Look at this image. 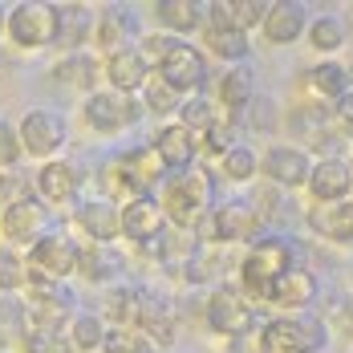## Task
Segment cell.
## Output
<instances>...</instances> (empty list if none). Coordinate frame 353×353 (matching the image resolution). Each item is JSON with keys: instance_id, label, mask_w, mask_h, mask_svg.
<instances>
[{"instance_id": "5bb4252c", "label": "cell", "mask_w": 353, "mask_h": 353, "mask_svg": "<svg viewBox=\"0 0 353 353\" xmlns=\"http://www.w3.org/2000/svg\"><path fill=\"white\" fill-rule=\"evenodd\" d=\"M154 154L163 159V167L167 171H187L191 167V159H195V134L183 126V122H171V126H163L159 134H154Z\"/></svg>"}, {"instance_id": "3957f363", "label": "cell", "mask_w": 353, "mask_h": 353, "mask_svg": "<svg viewBox=\"0 0 353 353\" xmlns=\"http://www.w3.org/2000/svg\"><path fill=\"white\" fill-rule=\"evenodd\" d=\"M292 244L284 240H260L244 256V288L256 301H268L272 296V284L281 281L284 272H292Z\"/></svg>"}, {"instance_id": "ba28073f", "label": "cell", "mask_w": 353, "mask_h": 353, "mask_svg": "<svg viewBox=\"0 0 353 353\" xmlns=\"http://www.w3.org/2000/svg\"><path fill=\"white\" fill-rule=\"evenodd\" d=\"M159 77H163L171 90H199V85L208 81V61H203V53H199L195 45L175 41L171 53L159 61Z\"/></svg>"}, {"instance_id": "603a6c76", "label": "cell", "mask_w": 353, "mask_h": 353, "mask_svg": "<svg viewBox=\"0 0 353 353\" xmlns=\"http://www.w3.org/2000/svg\"><path fill=\"white\" fill-rule=\"evenodd\" d=\"M90 29H94V12L85 4H57V37H53V45L77 49L81 41H90Z\"/></svg>"}, {"instance_id": "8d00e7d4", "label": "cell", "mask_w": 353, "mask_h": 353, "mask_svg": "<svg viewBox=\"0 0 353 353\" xmlns=\"http://www.w3.org/2000/svg\"><path fill=\"white\" fill-rule=\"evenodd\" d=\"M25 329H29V321H25V305L21 301H0V345H8L17 333L25 337Z\"/></svg>"}, {"instance_id": "f1b7e54d", "label": "cell", "mask_w": 353, "mask_h": 353, "mask_svg": "<svg viewBox=\"0 0 353 353\" xmlns=\"http://www.w3.org/2000/svg\"><path fill=\"white\" fill-rule=\"evenodd\" d=\"M53 73H57V81H61V85L90 90V85H94V77H98V61H94V57H81V53H70V57H65Z\"/></svg>"}, {"instance_id": "ee69618b", "label": "cell", "mask_w": 353, "mask_h": 353, "mask_svg": "<svg viewBox=\"0 0 353 353\" xmlns=\"http://www.w3.org/2000/svg\"><path fill=\"white\" fill-rule=\"evenodd\" d=\"M236 130L228 126V122H215L212 130H208V150H219V154H228V150H236Z\"/></svg>"}, {"instance_id": "d4e9b609", "label": "cell", "mask_w": 353, "mask_h": 353, "mask_svg": "<svg viewBox=\"0 0 353 353\" xmlns=\"http://www.w3.org/2000/svg\"><path fill=\"white\" fill-rule=\"evenodd\" d=\"M305 29V4H272L268 8V17H264V33L272 45H288V41H296Z\"/></svg>"}, {"instance_id": "ac0fdd59", "label": "cell", "mask_w": 353, "mask_h": 353, "mask_svg": "<svg viewBox=\"0 0 353 353\" xmlns=\"http://www.w3.org/2000/svg\"><path fill=\"white\" fill-rule=\"evenodd\" d=\"M268 8L272 4H264V0H223V4H212V25L248 33L252 25H260L268 17Z\"/></svg>"}, {"instance_id": "ffe728a7", "label": "cell", "mask_w": 353, "mask_h": 353, "mask_svg": "<svg viewBox=\"0 0 353 353\" xmlns=\"http://www.w3.org/2000/svg\"><path fill=\"white\" fill-rule=\"evenodd\" d=\"M309 223L317 236H329L337 244H353V203H317L309 212Z\"/></svg>"}, {"instance_id": "2e32d148", "label": "cell", "mask_w": 353, "mask_h": 353, "mask_svg": "<svg viewBox=\"0 0 353 353\" xmlns=\"http://www.w3.org/2000/svg\"><path fill=\"white\" fill-rule=\"evenodd\" d=\"M350 187H353V171H350V163H341V159H325L309 175V191L321 203H337L341 195H350Z\"/></svg>"}, {"instance_id": "cb8c5ba5", "label": "cell", "mask_w": 353, "mask_h": 353, "mask_svg": "<svg viewBox=\"0 0 353 353\" xmlns=\"http://www.w3.org/2000/svg\"><path fill=\"white\" fill-rule=\"evenodd\" d=\"M77 183H81V171L70 167V163H45L41 171H37V191L45 195V199H53V203H65L77 195Z\"/></svg>"}, {"instance_id": "836d02e7", "label": "cell", "mask_w": 353, "mask_h": 353, "mask_svg": "<svg viewBox=\"0 0 353 353\" xmlns=\"http://www.w3.org/2000/svg\"><path fill=\"white\" fill-rule=\"evenodd\" d=\"M313 85H317L321 94H329V98H345V90H350V70L345 65H337V61H325L313 70Z\"/></svg>"}, {"instance_id": "4316f807", "label": "cell", "mask_w": 353, "mask_h": 353, "mask_svg": "<svg viewBox=\"0 0 353 353\" xmlns=\"http://www.w3.org/2000/svg\"><path fill=\"white\" fill-rule=\"evenodd\" d=\"M77 268L90 276V281H110L118 268H122V256L114 252L110 244H90V248H81V260H77Z\"/></svg>"}, {"instance_id": "e0dca14e", "label": "cell", "mask_w": 353, "mask_h": 353, "mask_svg": "<svg viewBox=\"0 0 353 353\" xmlns=\"http://www.w3.org/2000/svg\"><path fill=\"white\" fill-rule=\"evenodd\" d=\"M146 73H150V61L142 57V49H122L106 61V77L118 94H134L139 85H146Z\"/></svg>"}, {"instance_id": "9c48e42d", "label": "cell", "mask_w": 353, "mask_h": 353, "mask_svg": "<svg viewBox=\"0 0 353 353\" xmlns=\"http://www.w3.org/2000/svg\"><path fill=\"white\" fill-rule=\"evenodd\" d=\"M70 309H73V292L65 284H37L29 305H25V321H29V329H61Z\"/></svg>"}, {"instance_id": "7c38bea8", "label": "cell", "mask_w": 353, "mask_h": 353, "mask_svg": "<svg viewBox=\"0 0 353 353\" xmlns=\"http://www.w3.org/2000/svg\"><path fill=\"white\" fill-rule=\"evenodd\" d=\"M208 321H212L215 333L240 337V333H248V329H252L256 313H252V305H248V301H240V292L219 288V292H212V301H208Z\"/></svg>"}, {"instance_id": "e575fe53", "label": "cell", "mask_w": 353, "mask_h": 353, "mask_svg": "<svg viewBox=\"0 0 353 353\" xmlns=\"http://www.w3.org/2000/svg\"><path fill=\"white\" fill-rule=\"evenodd\" d=\"M25 353H73V337H65L61 329H29Z\"/></svg>"}, {"instance_id": "52a82bcc", "label": "cell", "mask_w": 353, "mask_h": 353, "mask_svg": "<svg viewBox=\"0 0 353 353\" xmlns=\"http://www.w3.org/2000/svg\"><path fill=\"white\" fill-rule=\"evenodd\" d=\"M203 240H256L260 244V212L252 203H223L199 223Z\"/></svg>"}, {"instance_id": "7dc6e473", "label": "cell", "mask_w": 353, "mask_h": 353, "mask_svg": "<svg viewBox=\"0 0 353 353\" xmlns=\"http://www.w3.org/2000/svg\"><path fill=\"white\" fill-rule=\"evenodd\" d=\"M8 29V12H4V4H0V33Z\"/></svg>"}, {"instance_id": "4fadbf2b", "label": "cell", "mask_w": 353, "mask_h": 353, "mask_svg": "<svg viewBox=\"0 0 353 353\" xmlns=\"http://www.w3.org/2000/svg\"><path fill=\"white\" fill-rule=\"evenodd\" d=\"M264 175L272 179V183H284V187H301V183H309V175H313V163L296 146H272L264 154Z\"/></svg>"}, {"instance_id": "d6a6232c", "label": "cell", "mask_w": 353, "mask_h": 353, "mask_svg": "<svg viewBox=\"0 0 353 353\" xmlns=\"http://www.w3.org/2000/svg\"><path fill=\"white\" fill-rule=\"evenodd\" d=\"M219 98H223V106L240 110L252 102V70H232L223 73V81H219Z\"/></svg>"}, {"instance_id": "44dd1931", "label": "cell", "mask_w": 353, "mask_h": 353, "mask_svg": "<svg viewBox=\"0 0 353 353\" xmlns=\"http://www.w3.org/2000/svg\"><path fill=\"white\" fill-rule=\"evenodd\" d=\"M134 325H139L142 333H154L159 345H171V341H175V317H171L167 301H159V296H150V292H139Z\"/></svg>"}, {"instance_id": "1f68e13d", "label": "cell", "mask_w": 353, "mask_h": 353, "mask_svg": "<svg viewBox=\"0 0 353 353\" xmlns=\"http://www.w3.org/2000/svg\"><path fill=\"white\" fill-rule=\"evenodd\" d=\"M208 45H212L219 57H228V61L248 57V33H240V29H219V25H212L208 29Z\"/></svg>"}, {"instance_id": "6da1fadb", "label": "cell", "mask_w": 353, "mask_h": 353, "mask_svg": "<svg viewBox=\"0 0 353 353\" xmlns=\"http://www.w3.org/2000/svg\"><path fill=\"white\" fill-rule=\"evenodd\" d=\"M215 203V179L212 171H183L167 183V195H163V212L175 228H199Z\"/></svg>"}, {"instance_id": "4dcf8cb0", "label": "cell", "mask_w": 353, "mask_h": 353, "mask_svg": "<svg viewBox=\"0 0 353 353\" xmlns=\"http://www.w3.org/2000/svg\"><path fill=\"white\" fill-rule=\"evenodd\" d=\"M106 353H154V341L142 333V329H126V325H118V329H110L106 333Z\"/></svg>"}, {"instance_id": "bcb514c9", "label": "cell", "mask_w": 353, "mask_h": 353, "mask_svg": "<svg viewBox=\"0 0 353 353\" xmlns=\"http://www.w3.org/2000/svg\"><path fill=\"white\" fill-rule=\"evenodd\" d=\"M337 321H341V329H345V333H353V301L337 309Z\"/></svg>"}, {"instance_id": "8992f818", "label": "cell", "mask_w": 353, "mask_h": 353, "mask_svg": "<svg viewBox=\"0 0 353 353\" xmlns=\"http://www.w3.org/2000/svg\"><path fill=\"white\" fill-rule=\"evenodd\" d=\"M142 110H146L142 102L118 94V90H94V94L85 98V122H90L94 130H102V134H114V130H122V126H134L142 118Z\"/></svg>"}, {"instance_id": "d6986e66", "label": "cell", "mask_w": 353, "mask_h": 353, "mask_svg": "<svg viewBox=\"0 0 353 353\" xmlns=\"http://www.w3.org/2000/svg\"><path fill=\"white\" fill-rule=\"evenodd\" d=\"M77 223L98 240V244H110L114 236H122V212L110 203V199H94V203H81L77 212Z\"/></svg>"}, {"instance_id": "7a4b0ae2", "label": "cell", "mask_w": 353, "mask_h": 353, "mask_svg": "<svg viewBox=\"0 0 353 353\" xmlns=\"http://www.w3.org/2000/svg\"><path fill=\"white\" fill-rule=\"evenodd\" d=\"M77 260H81V248L73 244L70 236H41L29 248V260H25V272L29 284H65V276L77 272Z\"/></svg>"}, {"instance_id": "7402d4cb", "label": "cell", "mask_w": 353, "mask_h": 353, "mask_svg": "<svg viewBox=\"0 0 353 353\" xmlns=\"http://www.w3.org/2000/svg\"><path fill=\"white\" fill-rule=\"evenodd\" d=\"M317 296V276L309 272V268H292V272H284L281 281L272 284V305H284V309H301V305H309Z\"/></svg>"}, {"instance_id": "d590c367", "label": "cell", "mask_w": 353, "mask_h": 353, "mask_svg": "<svg viewBox=\"0 0 353 353\" xmlns=\"http://www.w3.org/2000/svg\"><path fill=\"white\" fill-rule=\"evenodd\" d=\"M309 41H313V49L333 53V49L345 41V29H341V21H337V17H317V21L309 25Z\"/></svg>"}, {"instance_id": "60d3db41", "label": "cell", "mask_w": 353, "mask_h": 353, "mask_svg": "<svg viewBox=\"0 0 353 353\" xmlns=\"http://www.w3.org/2000/svg\"><path fill=\"white\" fill-rule=\"evenodd\" d=\"M256 167H260V163H256V154H252L248 146H236V150H228V154H223V175L236 179V183L252 179V175H256Z\"/></svg>"}, {"instance_id": "7bdbcfd3", "label": "cell", "mask_w": 353, "mask_h": 353, "mask_svg": "<svg viewBox=\"0 0 353 353\" xmlns=\"http://www.w3.org/2000/svg\"><path fill=\"white\" fill-rule=\"evenodd\" d=\"M21 150H25L21 130H12L8 122H0V171H4V167H12V163L21 159Z\"/></svg>"}, {"instance_id": "9a60e30c", "label": "cell", "mask_w": 353, "mask_h": 353, "mask_svg": "<svg viewBox=\"0 0 353 353\" xmlns=\"http://www.w3.org/2000/svg\"><path fill=\"white\" fill-rule=\"evenodd\" d=\"M0 228H4V236L12 240V244H37L41 240V228H45V208L33 199H25V203H12V208H4L0 215Z\"/></svg>"}, {"instance_id": "f546056e", "label": "cell", "mask_w": 353, "mask_h": 353, "mask_svg": "<svg viewBox=\"0 0 353 353\" xmlns=\"http://www.w3.org/2000/svg\"><path fill=\"white\" fill-rule=\"evenodd\" d=\"M106 325H102V317H94V313H81V317H73V350H98V345H106Z\"/></svg>"}, {"instance_id": "f35d334b", "label": "cell", "mask_w": 353, "mask_h": 353, "mask_svg": "<svg viewBox=\"0 0 353 353\" xmlns=\"http://www.w3.org/2000/svg\"><path fill=\"white\" fill-rule=\"evenodd\" d=\"M25 281H29V272H25V260H21L17 252L0 248V292H12V288H21Z\"/></svg>"}, {"instance_id": "484cf974", "label": "cell", "mask_w": 353, "mask_h": 353, "mask_svg": "<svg viewBox=\"0 0 353 353\" xmlns=\"http://www.w3.org/2000/svg\"><path fill=\"white\" fill-rule=\"evenodd\" d=\"M130 33H134V17H130L126 8H106V12H102V21H98V45L110 49V57L122 53V49H130V45H126Z\"/></svg>"}, {"instance_id": "b9f144b4", "label": "cell", "mask_w": 353, "mask_h": 353, "mask_svg": "<svg viewBox=\"0 0 353 353\" xmlns=\"http://www.w3.org/2000/svg\"><path fill=\"white\" fill-rule=\"evenodd\" d=\"M25 199H33L29 195V179L21 175V171H4L0 175V203H25Z\"/></svg>"}, {"instance_id": "83f0119b", "label": "cell", "mask_w": 353, "mask_h": 353, "mask_svg": "<svg viewBox=\"0 0 353 353\" xmlns=\"http://www.w3.org/2000/svg\"><path fill=\"white\" fill-rule=\"evenodd\" d=\"M154 12L167 29H179V33H191L199 25V4L195 0H159Z\"/></svg>"}, {"instance_id": "f6af8a7d", "label": "cell", "mask_w": 353, "mask_h": 353, "mask_svg": "<svg viewBox=\"0 0 353 353\" xmlns=\"http://www.w3.org/2000/svg\"><path fill=\"white\" fill-rule=\"evenodd\" d=\"M337 118H341V126H345V134L353 139V94H345V98L337 102Z\"/></svg>"}, {"instance_id": "277c9868", "label": "cell", "mask_w": 353, "mask_h": 353, "mask_svg": "<svg viewBox=\"0 0 353 353\" xmlns=\"http://www.w3.org/2000/svg\"><path fill=\"white\" fill-rule=\"evenodd\" d=\"M264 353H317L325 350V325L313 317H281L268 321L260 333Z\"/></svg>"}, {"instance_id": "8fae6325", "label": "cell", "mask_w": 353, "mask_h": 353, "mask_svg": "<svg viewBox=\"0 0 353 353\" xmlns=\"http://www.w3.org/2000/svg\"><path fill=\"white\" fill-rule=\"evenodd\" d=\"M163 223H167V212L150 195H142V199L122 208V236H130L134 244H159L163 240Z\"/></svg>"}, {"instance_id": "ab89813d", "label": "cell", "mask_w": 353, "mask_h": 353, "mask_svg": "<svg viewBox=\"0 0 353 353\" xmlns=\"http://www.w3.org/2000/svg\"><path fill=\"white\" fill-rule=\"evenodd\" d=\"M179 90H171L163 77H154V81H146V110H154V114H171L179 110Z\"/></svg>"}, {"instance_id": "30bf717a", "label": "cell", "mask_w": 353, "mask_h": 353, "mask_svg": "<svg viewBox=\"0 0 353 353\" xmlns=\"http://www.w3.org/2000/svg\"><path fill=\"white\" fill-rule=\"evenodd\" d=\"M21 142H25L29 154L49 159V154H57L61 142H65V122H61L57 114H49V110H33V114H25V122H21Z\"/></svg>"}, {"instance_id": "5b68a950", "label": "cell", "mask_w": 353, "mask_h": 353, "mask_svg": "<svg viewBox=\"0 0 353 353\" xmlns=\"http://www.w3.org/2000/svg\"><path fill=\"white\" fill-rule=\"evenodd\" d=\"M8 37L21 49L53 45V37H57V4H17L8 12Z\"/></svg>"}, {"instance_id": "74e56055", "label": "cell", "mask_w": 353, "mask_h": 353, "mask_svg": "<svg viewBox=\"0 0 353 353\" xmlns=\"http://www.w3.org/2000/svg\"><path fill=\"white\" fill-rule=\"evenodd\" d=\"M179 118H183V126L195 134V130H212L215 126V114H212V102H203V98H191V102H183L179 106Z\"/></svg>"}]
</instances>
